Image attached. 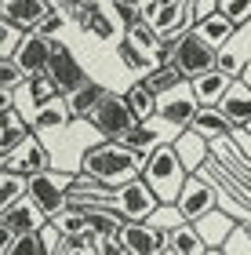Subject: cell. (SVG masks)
<instances>
[{
  "mask_svg": "<svg viewBox=\"0 0 251 255\" xmlns=\"http://www.w3.org/2000/svg\"><path fill=\"white\" fill-rule=\"evenodd\" d=\"M197 113H200V99H197V91H193L189 80H178V84L171 91H164L161 102H157V117H161L167 128H175V131L189 128Z\"/></svg>",
  "mask_w": 251,
  "mask_h": 255,
  "instance_id": "5",
  "label": "cell"
},
{
  "mask_svg": "<svg viewBox=\"0 0 251 255\" xmlns=\"http://www.w3.org/2000/svg\"><path fill=\"white\" fill-rule=\"evenodd\" d=\"M244 66H248V59H244L241 51H233L230 44H226V48H219V69H222V73L241 77V73H244Z\"/></svg>",
  "mask_w": 251,
  "mask_h": 255,
  "instance_id": "36",
  "label": "cell"
},
{
  "mask_svg": "<svg viewBox=\"0 0 251 255\" xmlns=\"http://www.w3.org/2000/svg\"><path fill=\"white\" fill-rule=\"evenodd\" d=\"M211 252V245L204 241V234L197 230V223H178L175 230H171V255H204Z\"/></svg>",
  "mask_w": 251,
  "mask_h": 255,
  "instance_id": "23",
  "label": "cell"
},
{
  "mask_svg": "<svg viewBox=\"0 0 251 255\" xmlns=\"http://www.w3.org/2000/svg\"><path fill=\"white\" fill-rule=\"evenodd\" d=\"M84 29H87V33H95L98 40H124L120 33H128V29L120 26V18L113 15V7L106 11L102 4H95V7H91V15H87V26H84Z\"/></svg>",
  "mask_w": 251,
  "mask_h": 255,
  "instance_id": "25",
  "label": "cell"
},
{
  "mask_svg": "<svg viewBox=\"0 0 251 255\" xmlns=\"http://www.w3.org/2000/svg\"><path fill=\"white\" fill-rule=\"evenodd\" d=\"M189 84H193V91H197L200 106H219V99L226 95V88L233 84V77H230V73H222V69H208V73L193 77Z\"/></svg>",
  "mask_w": 251,
  "mask_h": 255,
  "instance_id": "21",
  "label": "cell"
},
{
  "mask_svg": "<svg viewBox=\"0 0 251 255\" xmlns=\"http://www.w3.org/2000/svg\"><path fill=\"white\" fill-rule=\"evenodd\" d=\"M128 4H139V7H142V4H146V0H128Z\"/></svg>",
  "mask_w": 251,
  "mask_h": 255,
  "instance_id": "43",
  "label": "cell"
},
{
  "mask_svg": "<svg viewBox=\"0 0 251 255\" xmlns=\"http://www.w3.org/2000/svg\"><path fill=\"white\" fill-rule=\"evenodd\" d=\"M189 128H197V131H200V135H208L211 142H215V138H226V135L233 131L230 117H226L219 106H200V113L193 117V124H189Z\"/></svg>",
  "mask_w": 251,
  "mask_h": 255,
  "instance_id": "26",
  "label": "cell"
},
{
  "mask_svg": "<svg viewBox=\"0 0 251 255\" xmlns=\"http://www.w3.org/2000/svg\"><path fill=\"white\" fill-rule=\"evenodd\" d=\"M175 149H178V157H182V164H186L189 171H200L208 160L215 157V142L208 135H200L197 128H182V131H175Z\"/></svg>",
  "mask_w": 251,
  "mask_h": 255,
  "instance_id": "14",
  "label": "cell"
},
{
  "mask_svg": "<svg viewBox=\"0 0 251 255\" xmlns=\"http://www.w3.org/2000/svg\"><path fill=\"white\" fill-rule=\"evenodd\" d=\"M219 110L230 117L233 128H244L251 121V84L244 77H233V84L226 88V95L219 99Z\"/></svg>",
  "mask_w": 251,
  "mask_h": 255,
  "instance_id": "15",
  "label": "cell"
},
{
  "mask_svg": "<svg viewBox=\"0 0 251 255\" xmlns=\"http://www.w3.org/2000/svg\"><path fill=\"white\" fill-rule=\"evenodd\" d=\"M197 230L204 234V241L211 245V252H222L226 237H230L233 230H237V219H233V215L219 204L215 212H208V215H200V219H197Z\"/></svg>",
  "mask_w": 251,
  "mask_h": 255,
  "instance_id": "19",
  "label": "cell"
},
{
  "mask_svg": "<svg viewBox=\"0 0 251 255\" xmlns=\"http://www.w3.org/2000/svg\"><path fill=\"white\" fill-rule=\"evenodd\" d=\"M219 11L230 15L237 26H248L251 22V0H219Z\"/></svg>",
  "mask_w": 251,
  "mask_h": 255,
  "instance_id": "37",
  "label": "cell"
},
{
  "mask_svg": "<svg viewBox=\"0 0 251 255\" xmlns=\"http://www.w3.org/2000/svg\"><path fill=\"white\" fill-rule=\"evenodd\" d=\"M124 40H131L135 48H139L142 55H150V59H157V51L164 48V37H161V33H157L146 18H142V22H135V26L124 33Z\"/></svg>",
  "mask_w": 251,
  "mask_h": 255,
  "instance_id": "29",
  "label": "cell"
},
{
  "mask_svg": "<svg viewBox=\"0 0 251 255\" xmlns=\"http://www.w3.org/2000/svg\"><path fill=\"white\" fill-rule=\"evenodd\" d=\"M62 95V88L55 84V77L51 73H37V77H29V102H33V110L44 106V102H51V99H59Z\"/></svg>",
  "mask_w": 251,
  "mask_h": 255,
  "instance_id": "32",
  "label": "cell"
},
{
  "mask_svg": "<svg viewBox=\"0 0 251 255\" xmlns=\"http://www.w3.org/2000/svg\"><path fill=\"white\" fill-rule=\"evenodd\" d=\"M150 223H153L157 230H167V234H171L178 223H186V215H182V208H178L175 201H161V204H157V212L150 215Z\"/></svg>",
  "mask_w": 251,
  "mask_h": 255,
  "instance_id": "34",
  "label": "cell"
},
{
  "mask_svg": "<svg viewBox=\"0 0 251 255\" xmlns=\"http://www.w3.org/2000/svg\"><path fill=\"white\" fill-rule=\"evenodd\" d=\"M87 121L95 124V131L102 138H124L135 124H139V121H135V113H131V106H128V99L113 95V91H106V99L95 106V113H91Z\"/></svg>",
  "mask_w": 251,
  "mask_h": 255,
  "instance_id": "6",
  "label": "cell"
},
{
  "mask_svg": "<svg viewBox=\"0 0 251 255\" xmlns=\"http://www.w3.org/2000/svg\"><path fill=\"white\" fill-rule=\"evenodd\" d=\"M171 62L182 69L186 80H193V77L208 73V69H219V48L208 44L197 29H189L186 37L175 40V59H171Z\"/></svg>",
  "mask_w": 251,
  "mask_h": 255,
  "instance_id": "4",
  "label": "cell"
},
{
  "mask_svg": "<svg viewBox=\"0 0 251 255\" xmlns=\"http://www.w3.org/2000/svg\"><path fill=\"white\" fill-rule=\"evenodd\" d=\"M142 179L157 190L161 201H178V193H182V186H186V179H189V168L182 164L175 142H161L150 157H146Z\"/></svg>",
  "mask_w": 251,
  "mask_h": 255,
  "instance_id": "2",
  "label": "cell"
},
{
  "mask_svg": "<svg viewBox=\"0 0 251 255\" xmlns=\"http://www.w3.org/2000/svg\"><path fill=\"white\" fill-rule=\"evenodd\" d=\"M241 131H244V138H248V142H244V160H251V121L241 128Z\"/></svg>",
  "mask_w": 251,
  "mask_h": 255,
  "instance_id": "41",
  "label": "cell"
},
{
  "mask_svg": "<svg viewBox=\"0 0 251 255\" xmlns=\"http://www.w3.org/2000/svg\"><path fill=\"white\" fill-rule=\"evenodd\" d=\"M51 7H55L51 0H4V4H0V15L7 22H15V26H22V29H37L40 22L48 18Z\"/></svg>",
  "mask_w": 251,
  "mask_h": 255,
  "instance_id": "16",
  "label": "cell"
},
{
  "mask_svg": "<svg viewBox=\"0 0 251 255\" xmlns=\"http://www.w3.org/2000/svg\"><path fill=\"white\" fill-rule=\"evenodd\" d=\"M70 186H73V175H62V171H51V168L29 175V197L51 219L59 215L62 208H70Z\"/></svg>",
  "mask_w": 251,
  "mask_h": 255,
  "instance_id": "8",
  "label": "cell"
},
{
  "mask_svg": "<svg viewBox=\"0 0 251 255\" xmlns=\"http://www.w3.org/2000/svg\"><path fill=\"white\" fill-rule=\"evenodd\" d=\"M48 212L33 201V197H18L15 204L0 208V230H7V234H33V230H40L44 223H48Z\"/></svg>",
  "mask_w": 251,
  "mask_h": 255,
  "instance_id": "11",
  "label": "cell"
},
{
  "mask_svg": "<svg viewBox=\"0 0 251 255\" xmlns=\"http://www.w3.org/2000/svg\"><path fill=\"white\" fill-rule=\"evenodd\" d=\"M142 18L150 22L167 44H175L178 37H186V33L193 29L189 0H146L142 4Z\"/></svg>",
  "mask_w": 251,
  "mask_h": 255,
  "instance_id": "3",
  "label": "cell"
},
{
  "mask_svg": "<svg viewBox=\"0 0 251 255\" xmlns=\"http://www.w3.org/2000/svg\"><path fill=\"white\" fill-rule=\"evenodd\" d=\"M175 204L182 208V215H186L189 223H197L200 215H208L222 204V197H219V186H215L204 171H189V179H186V186H182Z\"/></svg>",
  "mask_w": 251,
  "mask_h": 255,
  "instance_id": "7",
  "label": "cell"
},
{
  "mask_svg": "<svg viewBox=\"0 0 251 255\" xmlns=\"http://www.w3.org/2000/svg\"><path fill=\"white\" fill-rule=\"evenodd\" d=\"M146 168V157L139 149H131L128 142H120V138H106V142H95L87 146L81 153V171L87 175H95L102 186H124V182L139 179Z\"/></svg>",
  "mask_w": 251,
  "mask_h": 255,
  "instance_id": "1",
  "label": "cell"
},
{
  "mask_svg": "<svg viewBox=\"0 0 251 255\" xmlns=\"http://www.w3.org/2000/svg\"><path fill=\"white\" fill-rule=\"evenodd\" d=\"M48 73L55 77V84L62 88V95H70V91H77L84 84V66H81V59H77V55L66 48V44H59L55 40L51 44V62H48Z\"/></svg>",
  "mask_w": 251,
  "mask_h": 255,
  "instance_id": "13",
  "label": "cell"
},
{
  "mask_svg": "<svg viewBox=\"0 0 251 255\" xmlns=\"http://www.w3.org/2000/svg\"><path fill=\"white\" fill-rule=\"evenodd\" d=\"M109 7H113V15L120 18L124 29H131L135 22H142V7H139V4H128V0H109Z\"/></svg>",
  "mask_w": 251,
  "mask_h": 255,
  "instance_id": "38",
  "label": "cell"
},
{
  "mask_svg": "<svg viewBox=\"0 0 251 255\" xmlns=\"http://www.w3.org/2000/svg\"><path fill=\"white\" fill-rule=\"evenodd\" d=\"M26 193H29V175H22V171H15V168L0 171V208L15 204L18 197H26Z\"/></svg>",
  "mask_w": 251,
  "mask_h": 255,
  "instance_id": "30",
  "label": "cell"
},
{
  "mask_svg": "<svg viewBox=\"0 0 251 255\" xmlns=\"http://www.w3.org/2000/svg\"><path fill=\"white\" fill-rule=\"evenodd\" d=\"M124 99H128V106H131V113H135V121H153L157 117V102H161V95L146 84V80L139 77L135 84L124 91Z\"/></svg>",
  "mask_w": 251,
  "mask_h": 255,
  "instance_id": "24",
  "label": "cell"
},
{
  "mask_svg": "<svg viewBox=\"0 0 251 255\" xmlns=\"http://www.w3.org/2000/svg\"><path fill=\"white\" fill-rule=\"evenodd\" d=\"M22 37H26V29L4 18V26H0V59H11V55H15V48L22 44Z\"/></svg>",
  "mask_w": 251,
  "mask_h": 255,
  "instance_id": "35",
  "label": "cell"
},
{
  "mask_svg": "<svg viewBox=\"0 0 251 255\" xmlns=\"http://www.w3.org/2000/svg\"><path fill=\"white\" fill-rule=\"evenodd\" d=\"M113 204L124 212V219H150L157 212V204H161V197L139 175V179H131V182H124V186L113 190Z\"/></svg>",
  "mask_w": 251,
  "mask_h": 255,
  "instance_id": "9",
  "label": "cell"
},
{
  "mask_svg": "<svg viewBox=\"0 0 251 255\" xmlns=\"http://www.w3.org/2000/svg\"><path fill=\"white\" fill-rule=\"evenodd\" d=\"M219 11V0H189V22L197 26L200 18H208V15H215Z\"/></svg>",
  "mask_w": 251,
  "mask_h": 255,
  "instance_id": "40",
  "label": "cell"
},
{
  "mask_svg": "<svg viewBox=\"0 0 251 255\" xmlns=\"http://www.w3.org/2000/svg\"><path fill=\"white\" fill-rule=\"evenodd\" d=\"M0 121H4V131H0V153H11V149L33 131V121H22L15 113V106L0 110Z\"/></svg>",
  "mask_w": 251,
  "mask_h": 255,
  "instance_id": "28",
  "label": "cell"
},
{
  "mask_svg": "<svg viewBox=\"0 0 251 255\" xmlns=\"http://www.w3.org/2000/svg\"><path fill=\"white\" fill-rule=\"evenodd\" d=\"M106 99V88L98 84V80H84L77 91H70L66 95V102H70V113H73V121H87L91 113H95V106Z\"/></svg>",
  "mask_w": 251,
  "mask_h": 255,
  "instance_id": "20",
  "label": "cell"
},
{
  "mask_svg": "<svg viewBox=\"0 0 251 255\" xmlns=\"http://www.w3.org/2000/svg\"><path fill=\"white\" fill-rule=\"evenodd\" d=\"M241 77H244V80H248V84H251V62L244 66V73H241Z\"/></svg>",
  "mask_w": 251,
  "mask_h": 255,
  "instance_id": "42",
  "label": "cell"
},
{
  "mask_svg": "<svg viewBox=\"0 0 251 255\" xmlns=\"http://www.w3.org/2000/svg\"><path fill=\"white\" fill-rule=\"evenodd\" d=\"M142 80L157 91V95H164V91H171V88L178 84V80H186V77H182V69H178L175 62H157V66H153Z\"/></svg>",
  "mask_w": 251,
  "mask_h": 255,
  "instance_id": "31",
  "label": "cell"
},
{
  "mask_svg": "<svg viewBox=\"0 0 251 255\" xmlns=\"http://www.w3.org/2000/svg\"><path fill=\"white\" fill-rule=\"evenodd\" d=\"M120 241L128 255H157V226L150 219H128L120 230Z\"/></svg>",
  "mask_w": 251,
  "mask_h": 255,
  "instance_id": "18",
  "label": "cell"
},
{
  "mask_svg": "<svg viewBox=\"0 0 251 255\" xmlns=\"http://www.w3.org/2000/svg\"><path fill=\"white\" fill-rule=\"evenodd\" d=\"M157 121H161V117H153V121H139L128 135L120 138V142H128L131 149H139L142 157H150L153 149L161 146V124H157Z\"/></svg>",
  "mask_w": 251,
  "mask_h": 255,
  "instance_id": "27",
  "label": "cell"
},
{
  "mask_svg": "<svg viewBox=\"0 0 251 255\" xmlns=\"http://www.w3.org/2000/svg\"><path fill=\"white\" fill-rule=\"evenodd\" d=\"M66 18H70V15H66L62 7H51V11H48V18H44L37 29H40V33H48V37H55V33H59V29L66 26Z\"/></svg>",
  "mask_w": 251,
  "mask_h": 255,
  "instance_id": "39",
  "label": "cell"
},
{
  "mask_svg": "<svg viewBox=\"0 0 251 255\" xmlns=\"http://www.w3.org/2000/svg\"><path fill=\"white\" fill-rule=\"evenodd\" d=\"M117 51H120V62L128 66L131 73H139V77H146V73H150V69L157 66V59H150V55H142V51L135 48L131 40H120V44H117Z\"/></svg>",
  "mask_w": 251,
  "mask_h": 255,
  "instance_id": "33",
  "label": "cell"
},
{
  "mask_svg": "<svg viewBox=\"0 0 251 255\" xmlns=\"http://www.w3.org/2000/svg\"><path fill=\"white\" fill-rule=\"evenodd\" d=\"M29 121H33V131H37V135H59L62 128L73 121V113H70V102H66V95H59V99L44 102V106H37Z\"/></svg>",
  "mask_w": 251,
  "mask_h": 255,
  "instance_id": "17",
  "label": "cell"
},
{
  "mask_svg": "<svg viewBox=\"0 0 251 255\" xmlns=\"http://www.w3.org/2000/svg\"><path fill=\"white\" fill-rule=\"evenodd\" d=\"M193 29H197V33H200V37L208 40V44H215V48H226V44H230V40L237 37V29H241V26H237V22H233L230 15L215 11V15L200 18V22H197Z\"/></svg>",
  "mask_w": 251,
  "mask_h": 255,
  "instance_id": "22",
  "label": "cell"
},
{
  "mask_svg": "<svg viewBox=\"0 0 251 255\" xmlns=\"http://www.w3.org/2000/svg\"><path fill=\"white\" fill-rule=\"evenodd\" d=\"M51 44H55V37H48V33H40V29H26V37H22V44L15 48V55H11V59L22 66V73H26V77L48 73Z\"/></svg>",
  "mask_w": 251,
  "mask_h": 255,
  "instance_id": "10",
  "label": "cell"
},
{
  "mask_svg": "<svg viewBox=\"0 0 251 255\" xmlns=\"http://www.w3.org/2000/svg\"><path fill=\"white\" fill-rule=\"evenodd\" d=\"M4 168H15L22 175H37V171H48L51 168V157H48V146L37 138V131H29L22 142L4 153Z\"/></svg>",
  "mask_w": 251,
  "mask_h": 255,
  "instance_id": "12",
  "label": "cell"
}]
</instances>
